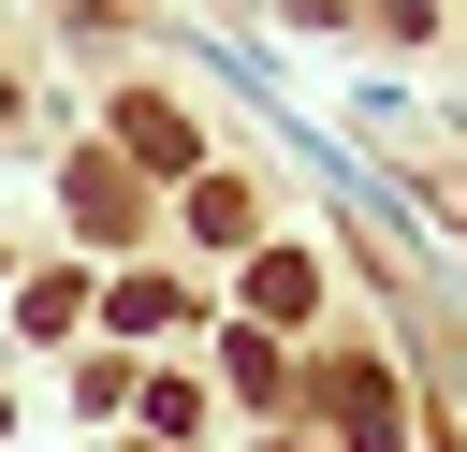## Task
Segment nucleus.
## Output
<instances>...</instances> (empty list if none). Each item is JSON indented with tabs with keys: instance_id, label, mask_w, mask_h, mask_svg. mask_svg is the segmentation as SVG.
Instances as JSON below:
<instances>
[{
	"instance_id": "obj_2",
	"label": "nucleus",
	"mask_w": 467,
	"mask_h": 452,
	"mask_svg": "<svg viewBox=\"0 0 467 452\" xmlns=\"http://www.w3.org/2000/svg\"><path fill=\"white\" fill-rule=\"evenodd\" d=\"M117 146H131V160H190V117H175V102H117Z\"/></svg>"
},
{
	"instance_id": "obj_5",
	"label": "nucleus",
	"mask_w": 467,
	"mask_h": 452,
	"mask_svg": "<svg viewBox=\"0 0 467 452\" xmlns=\"http://www.w3.org/2000/svg\"><path fill=\"white\" fill-rule=\"evenodd\" d=\"M0 117H15V87H0Z\"/></svg>"
},
{
	"instance_id": "obj_3",
	"label": "nucleus",
	"mask_w": 467,
	"mask_h": 452,
	"mask_svg": "<svg viewBox=\"0 0 467 452\" xmlns=\"http://www.w3.org/2000/svg\"><path fill=\"white\" fill-rule=\"evenodd\" d=\"M248 306H263V321H306V306H321V277H306V262H292V248H277V262H263V277H248Z\"/></svg>"
},
{
	"instance_id": "obj_4",
	"label": "nucleus",
	"mask_w": 467,
	"mask_h": 452,
	"mask_svg": "<svg viewBox=\"0 0 467 452\" xmlns=\"http://www.w3.org/2000/svg\"><path fill=\"white\" fill-rule=\"evenodd\" d=\"M102 306H117V335H161V321H175V277H117Z\"/></svg>"
},
{
	"instance_id": "obj_1",
	"label": "nucleus",
	"mask_w": 467,
	"mask_h": 452,
	"mask_svg": "<svg viewBox=\"0 0 467 452\" xmlns=\"http://www.w3.org/2000/svg\"><path fill=\"white\" fill-rule=\"evenodd\" d=\"M321 408H336L350 452H394V379H379V365H321Z\"/></svg>"
}]
</instances>
